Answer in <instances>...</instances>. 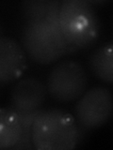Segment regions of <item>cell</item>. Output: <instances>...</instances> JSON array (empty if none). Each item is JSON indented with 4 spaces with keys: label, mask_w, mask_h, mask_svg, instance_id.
<instances>
[{
    "label": "cell",
    "mask_w": 113,
    "mask_h": 150,
    "mask_svg": "<svg viewBox=\"0 0 113 150\" xmlns=\"http://www.w3.org/2000/svg\"><path fill=\"white\" fill-rule=\"evenodd\" d=\"M59 26L67 42V54L92 47L101 33L100 19L86 0L60 1Z\"/></svg>",
    "instance_id": "1"
},
{
    "label": "cell",
    "mask_w": 113,
    "mask_h": 150,
    "mask_svg": "<svg viewBox=\"0 0 113 150\" xmlns=\"http://www.w3.org/2000/svg\"><path fill=\"white\" fill-rule=\"evenodd\" d=\"M37 150H71L78 145V127L74 115L61 109H42L31 128Z\"/></svg>",
    "instance_id": "2"
},
{
    "label": "cell",
    "mask_w": 113,
    "mask_h": 150,
    "mask_svg": "<svg viewBox=\"0 0 113 150\" xmlns=\"http://www.w3.org/2000/svg\"><path fill=\"white\" fill-rule=\"evenodd\" d=\"M20 44L33 62L40 65L55 63L67 54L68 45L59 23L49 21H25Z\"/></svg>",
    "instance_id": "3"
},
{
    "label": "cell",
    "mask_w": 113,
    "mask_h": 150,
    "mask_svg": "<svg viewBox=\"0 0 113 150\" xmlns=\"http://www.w3.org/2000/svg\"><path fill=\"white\" fill-rule=\"evenodd\" d=\"M48 95L59 103L77 100L88 89L86 69L75 60H63L50 69L46 79Z\"/></svg>",
    "instance_id": "4"
},
{
    "label": "cell",
    "mask_w": 113,
    "mask_h": 150,
    "mask_svg": "<svg viewBox=\"0 0 113 150\" xmlns=\"http://www.w3.org/2000/svg\"><path fill=\"white\" fill-rule=\"evenodd\" d=\"M113 111L112 92L106 86L87 89L74 105V119L88 131L101 128L110 119Z\"/></svg>",
    "instance_id": "5"
},
{
    "label": "cell",
    "mask_w": 113,
    "mask_h": 150,
    "mask_svg": "<svg viewBox=\"0 0 113 150\" xmlns=\"http://www.w3.org/2000/svg\"><path fill=\"white\" fill-rule=\"evenodd\" d=\"M48 93L45 83L36 77H25L14 84L9 94V109L17 114L34 112L44 106Z\"/></svg>",
    "instance_id": "6"
},
{
    "label": "cell",
    "mask_w": 113,
    "mask_h": 150,
    "mask_svg": "<svg viewBox=\"0 0 113 150\" xmlns=\"http://www.w3.org/2000/svg\"><path fill=\"white\" fill-rule=\"evenodd\" d=\"M27 67V56L22 45L11 37L0 36V84L20 79Z\"/></svg>",
    "instance_id": "7"
},
{
    "label": "cell",
    "mask_w": 113,
    "mask_h": 150,
    "mask_svg": "<svg viewBox=\"0 0 113 150\" xmlns=\"http://www.w3.org/2000/svg\"><path fill=\"white\" fill-rule=\"evenodd\" d=\"M59 0H26L21 3L25 21H49L59 23Z\"/></svg>",
    "instance_id": "8"
},
{
    "label": "cell",
    "mask_w": 113,
    "mask_h": 150,
    "mask_svg": "<svg viewBox=\"0 0 113 150\" xmlns=\"http://www.w3.org/2000/svg\"><path fill=\"white\" fill-rule=\"evenodd\" d=\"M92 74L103 83H113V43L107 41L93 51L89 58Z\"/></svg>",
    "instance_id": "9"
},
{
    "label": "cell",
    "mask_w": 113,
    "mask_h": 150,
    "mask_svg": "<svg viewBox=\"0 0 113 150\" xmlns=\"http://www.w3.org/2000/svg\"><path fill=\"white\" fill-rule=\"evenodd\" d=\"M22 133L18 115L9 108H0V150L12 149Z\"/></svg>",
    "instance_id": "10"
},
{
    "label": "cell",
    "mask_w": 113,
    "mask_h": 150,
    "mask_svg": "<svg viewBox=\"0 0 113 150\" xmlns=\"http://www.w3.org/2000/svg\"><path fill=\"white\" fill-rule=\"evenodd\" d=\"M42 108L40 110H37L34 112H26V114H16L18 115L19 120H20V123L22 126V129H23V133L25 134H31V128H32V124L34 122V119L36 118V116L41 112Z\"/></svg>",
    "instance_id": "11"
},
{
    "label": "cell",
    "mask_w": 113,
    "mask_h": 150,
    "mask_svg": "<svg viewBox=\"0 0 113 150\" xmlns=\"http://www.w3.org/2000/svg\"><path fill=\"white\" fill-rule=\"evenodd\" d=\"M33 143L31 140V134L22 133L20 140L12 147V149H33Z\"/></svg>",
    "instance_id": "12"
},
{
    "label": "cell",
    "mask_w": 113,
    "mask_h": 150,
    "mask_svg": "<svg viewBox=\"0 0 113 150\" xmlns=\"http://www.w3.org/2000/svg\"><path fill=\"white\" fill-rule=\"evenodd\" d=\"M3 33H4V30L2 29L1 25H0V36H2V35H3Z\"/></svg>",
    "instance_id": "13"
},
{
    "label": "cell",
    "mask_w": 113,
    "mask_h": 150,
    "mask_svg": "<svg viewBox=\"0 0 113 150\" xmlns=\"http://www.w3.org/2000/svg\"><path fill=\"white\" fill-rule=\"evenodd\" d=\"M0 86H1V84H0Z\"/></svg>",
    "instance_id": "14"
}]
</instances>
